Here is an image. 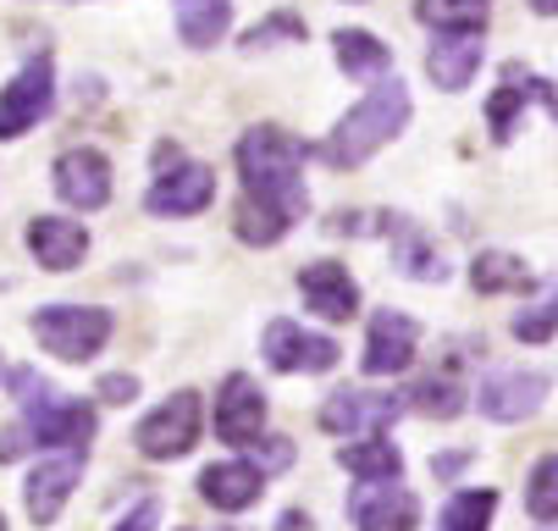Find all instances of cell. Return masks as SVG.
Instances as JSON below:
<instances>
[{
	"mask_svg": "<svg viewBox=\"0 0 558 531\" xmlns=\"http://www.w3.org/2000/svg\"><path fill=\"white\" fill-rule=\"evenodd\" d=\"M238 178H244V200L266 205L271 216H282L288 227L310 210V189H304V144L288 128H250L238 138Z\"/></svg>",
	"mask_w": 558,
	"mask_h": 531,
	"instance_id": "obj_1",
	"label": "cell"
},
{
	"mask_svg": "<svg viewBox=\"0 0 558 531\" xmlns=\"http://www.w3.org/2000/svg\"><path fill=\"white\" fill-rule=\"evenodd\" d=\"M404 128H410V89L398 84V79H376V89L332 128V138H327L322 156H327L332 167H365L376 149H387Z\"/></svg>",
	"mask_w": 558,
	"mask_h": 531,
	"instance_id": "obj_2",
	"label": "cell"
},
{
	"mask_svg": "<svg viewBox=\"0 0 558 531\" xmlns=\"http://www.w3.org/2000/svg\"><path fill=\"white\" fill-rule=\"evenodd\" d=\"M89 437H95V405L50 394V399L23 410V426H12L7 437H0V460H17V454H28V448H77V454H89Z\"/></svg>",
	"mask_w": 558,
	"mask_h": 531,
	"instance_id": "obj_3",
	"label": "cell"
},
{
	"mask_svg": "<svg viewBox=\"0 0 558 531\" xmlns=\"http://www.w3.org/2000/svg\"><path fill=\"white\" fill-rule=\"evenodd\" d=\"M28 333L39 338L45 354H56L66 365H84L111 343V311H100V305H45V311H34Z\"/></svg>",
	"mask_w": 558,
	"mask_h": 531,
	"instance_id": "obj_4",
	"label": "cell"
},
{
	"mask_svg": "<svg viewBox=\"0 0 558 531\" xmlns=\"http://www.w3.org/2000/svg\"><path fill=\"white\" fill-rule=\"evenodd\" d=\"M144 460H183V454L199 443V394H172L161 410H149L133 432Z\"/></svg>",
	"mask_w": 558,
	"mask_h": 531,
	"instance_id": "obj_5",
	"label": "cell"
},
{
	"mask_svg": "<svg viewBox=\"0 0 558 531\" xmlns=\"http://www.w3.org/2000/svg\"><path fill=\"white\" fill-rule=\"evenodd\" d=\"M56 106V67L50 56H34L17 79L0 89V138H23L28 128H39Z\"/></svg>",
	"mask_w": 558,
	"mask_h": 531,
	"instance_id": "obj_6",
	"label": "cell"
},
{
	"mask_svg": "<svg viewBox=\"0 0 558 531\" xmlns=\"http://www.w3.org/2000/svg\"><path fill=\"white\" fill-rule=\"evenodd\" d=\"M260 349H266V365H271V371H282V376H322V371H332V365H338V354H343L332 338L304 333V327H299V322H288V316L266 327Z\"/></svg>",
	"mask_w": 558,
	"mask_h": 531,
	"instance_id": "obj_7",
	"label": "cell"
},
{
	"mask_svg": "<svg viewBox=\"0 0 558 531\" xmlns=\"http://www.w3.org/2000/svg\"><path fill=\"white\" fill-rule=\"evenodd\" d=\"M260 426H266V394H260V383H255V376H244V371H232L227 383L216 388V437L232 443V448H250L260 437Z\"/></svg>",
	"mask_w": 558,
	"mask_h": 531,
	"instance_id": "obj_8",
	"label": "cell"
},
{
	"mask_svg": "<svg viewBox=\"0 0 558 531\" xmlns=\"http://www.w3.org/2000/svg\"><path fill=\"white\" fill-rule=\"evenodd\" d=\"M56 194L77 210H100L111 200V161L100 156V149L89 144H77V149H61L56 156Z\"/></svg>",
	"mask_w": 558,
	"mask_h": 531,
	"instance_id": "obj_9",
	"label": "cell"
},
{
	"mask_svg": "<svg viewBox=\"0 0 558 531\" xmlns=\"http://www.w3.org/2000/svg\"><path fill=\"white\" fill-rule=\"evenodd\" d=\"M210 200H216V172L205 161H172V172H161L144 194L155 216H199Z\"/></svg>",
	"mask_w": 558,
	"mask_h": 531,
	"instance_id": "obj_10",
	"label": "cell"
},
{
	"mask_svg": "<svg viewBox=\"0 0 558 531\" xmlns=\"http://www.w3.org/2000/svg\"><path fill=\"white\" fill-rule=\"evenodd\" d=\"M415 343H421V327L404 311H376L371 316V333H365V360H360L365 376H398V371H410Z\"/></svg>",
	"mask_w": 558,
	"mask_h": 531,
	"instance_id": "obj_11",
	"label": "cell"
},
{
	"mask_svg": "<svg viewBox=\"0 0 558 531\" xmlns=\"http://www.w3.org/2000/svg\"><path fill=\"white\" fill-rule=\"evenodd\" d=\"M542 399H547V376L525 371V365L520 371H493L482 383V394H475V405H482L487 421H525V415L542 410Z\"/></svg>",
	"mask_w": 558,
	"mask_h": 531,
	"instance_id": "obj_12",
	"label": "cell"
},
{
	"mask_svg": "<svg viewBox=\"0 0 558 531\" xmlns=\"http://www.w3.org/2000/svg\"><path fill=\"white\" fill-rule=\"evenodd\" d=\"M349 515L360 531H415L421 520V504L410 487L398 482H360L354 498H349Z\"/></svg>",
	"mask_w": 558,
	"mask_h": 531,
	"instance_id": "obj_13",
	"label": "cell"
},
{
	"mask_svg": "<svg viewBox=\"0 0 558 531\" xmlns=\"http://www.w3.org/2000/svg\"><path fill=\"white\" fill-rule=\"evenodd\" d=\"M398 415H404V399L398 394H332L327 405H322V426L327 432H338V437H354V432H387Z\"/></svg>",
	"mask_w": 558,
	"mask_h": 531,
	"instance_id": "obj_14",
	"label": "cell"
},
{
	"mask_svg": "<svg viewBox=\"0 0 558 531\" xmlns=\"http://www.w3.org/2000/svg\"><path fill=\"white\" fill-rule=\"evenodd\" d=\"M299 293H304V305L322 316V322H349L360 311V282L338 261H310L299 271Z\"/></svg>",
	"mask_w": 558,
	"mask_h": 531,
	"instance_id": "obj_15",
	"label": "cell"
},
{
	"mask_svg": "<svg viewBox=\"0 0 558 531\" xmlns=\"http://www.w3.org/2000/svg\"><path fill=\"white\" fill-rule=\"evenodd\" d=\"M77 476H84V454H77V448H66L61 460L34 466V476H28V487H23L28 520H34V526H56V515L66 509V498H72Z\"/></svg>",
	"mask_w": 558,
	"mask_h": 531,
	"instance_id": "obj_16",
	"label": "cell"
},
{
	"mask_svg": "<svg viewBox=\"0 0 558 531\" xmlns=\"http://www.w3.org/2000/svg\"><path fill=\"white\" fill-rule=\"evenodd\" d=\"M28 250H34V261L45 271H72L89 255V227L66 221V216H34L28 221Z\"/></svg>",
	"mask_w": 558,
	"mask_h": 531,
	"instance_id": "obj_17",
	"label": "cell"
},
{
	"mask_svg": "<svg viewBox=\"0 0 558 531\" xmlns=\"http://www.w3.org/2000/svg\"><path fill=\"white\" fill-rule=\"evenodd\" d=\"M376 221H381V233L392 244V261H398V271H404V277H415V282H442L448 277L442 250L421 239V227L410 216H376Z\"/></svg>",
	"mask_w": 558,
	"mask_h": 531,
	"instance_id": "obj_18",
	"label": "cell"
},
{
	"mask_svg": "<svg viewBox=\"0 0 558 531\" xmlns=\"http://www.w3.org/2000/svg\"><path fill=\"white\" fill-rule=\"evenodd\" d=\"M426 72L448 95L470 89V79L482 72V34H437V45L426 50Z\"/></svg>",
	"mask_w": 558,
	"mask_h": 531,
	"instance_id": "obj_19",
	"label": "cell"
},
{
	"mask_svg": "<svg viewBox=\"0 0 558 531\" xmlns=\"http://www.w3.org/2000/svg\"><path fill=\"white\" fill-rule=\"evenodd\" d=\"M260 493H266V476L250 460H221V466H205V476H199V498L227 509V515L250 509Z\"/></svg>",
	"mask_w": 558,
	"mask_h": 531,
	"instance_id": "obj_20",
	"label": "cell"
},
{
	"mask_svg": "<svg viewBox=\"0 0 558 531\" xmlns=\"http://www.w3.org/2000/svg\"><path fill=\"white\" fill-rule=\"evenodd\" d=\"M172 12H178V34L189 50H210L232 28V0H172Z\"/></svg>",
	"mask_w": 558,
	"mask_h": 531,
	"instance_id": "obj_21",
	"label": "cell"
},
{
	"mask_svg": "<svg viewBox=\"0 0 558 531\" xmlns=\"http://www.w3.org/2000/svg\"><path fill=\"white\" fill-rule=\"evenodd\" d=\"M338 466L360 482H398V471H404V454H398L381 432L360 437V443H343L338 448Z\"/></svg>",
	"mask_w": 558,
	"mask_h": 531,
	"instance_id": "obj_22",
	"label": "cell"
},
{
	"mask_svg": "<svg viewBox=\"0 0 558 531\" xmlns=\"http://www.w3.org/2000/svg\"><path fill=\"white\" fill-rule=\"evenodd\" d=\"M470 288L475 293H525L531 288V266L509 250H487L470 261Z\"/></svg>",
	"mask_w": 558,
	"mask_h": 531,
	"instance_id": "obj_23",
	"label": "cell"
},
{
	"mask_svg": "<svg viewBox=\"0 0 558 531\" xmlns=\"http://www.w3.org/2000/svg\"><path fill=\"white\" fill-rule=\"evenodd\" d=\"M332 45H338V67L349 72V79H381V72L392 67V50L365 28H343V34H332Z\"/></svg>",
	"mask_w": 558,
	"mask_h": 531,
	"instance_id": "obj_24",
	"label": "cell"
},
{
	"mask_svg": "<svg viewBox=\"0 0 558 531\" xmlns=\"http://www.w3.org/2000/svg\"><path fill=\"white\" fill-rule=\"evenodd\" d=\"M415 17L437 34H487V0H421Z\"/></svg>",
	"mask_w": 558,
	"mask_h": 531,
	"instance_id": "obj_25",
	"label": "cell"
},
{
	"mask_svg": "<svg viewBox=\"0 0 558 531\" xmlns=\"http://www.w3.org/2000/svg\"><path fill=\"white\" fill-rule=\"evenodd\" d=\"M410 399V410H421V415H432V421H453L459 410H464V383L453 371H442V376H426V383H415V394H404Z\"/></svg>",
	"mask_w": 558,
	"mask_h": 531,
	"instance_id": "obj_26",
	"label": "cell"
},
{
	"mask_svg": "<svg viewBox=\"0 0 558 531\" xmlns=\"http://www.w3.org/2000/svg\"><path fill=\"white\" fill-rule=\"evenodd\" d=\"M493 509H498V493H493V487H464V493H453V498L442 504L437 531H487Z\"/></svg>",
	"mask_w": 558,
	"mask_h": 531,
	"instance_id": "obj_27",
	"label": "cell"
},
{
	"mask_svg": "<svg viewBox=\"0 0 558 531\" xmlns=\"http://www.w3.org/2000/svg\"><path fill=\"white\" fill-rule=\"evenodd\" d=\"M525 509H531L542 526L558 520V454L536 460V471H531V482H525Z\"/></svg>",
	"mask_w": 558,
	"mask_h": 531,
	"instance_id": "obj_28",
	"label": "cell"
},
{
	"mask_svg": "<svg viewBox=\"0 0 558 531\" xmlns=\"http://www.w3.org/2000/svg\"><path fill=\"white\" fill-rule=\"evenodd\" d=\"M282 233H288L282 216H271L255 200H238V239H244V244H282Z\"/></svg>",
	"mask_w": 558,
	"mask_h": 531,
	"instance_id": "obj_29",
	"label": "cell"
},
{
	"mask_svg": "<svg viewBox=\"0 0 558 531\" xmlns=\"http://www.w3.org/2000/svg\"><path fill=\"white\" fill-rule=\"evenodd\" d=\"M277 39H304V17H293V12H277V17L255 23V28L244 34V50H266V45H277Z\"/></svg>",
	"mask_w": 558,
	"mask_h": 531,
	"instance_id": "obj_30",
	"label": "cell"
},
{
	"mask_svg": "<svg viewBox=\"0 0 558 531\" xmlns=\"http://www.w3.org/2000/svg\"><path fill=\"white\" fill-rule=\"evenodd\" d=\"M520 106H525V89H514V84L493 95V106H487V122H493V138H509V133H514V111H520Z\"/></svg>",
	"mask_w": 558,
	"mask_h": 531,
	"instance_id": "obj_31",
	"label": "cell"
},
{
	"mask_svg": "<svg viewBox=\"0 0 558 531\" xmlns=\"http://www.w3.org/2000/svg\"><path fill=\"white\" fill-rule=\"evenodd\" d=\"M558 333V311H520L514 316V338L520 343H542V338H553Z\"/></svg>",
	"mask_w": 558,
	"mask_h": 531,
	"instance_id": "obj_32",
	"label": "cell"
},
{
	"mask_svg": "<svg viewBox=\"0 0 558 531\" xmlns=\"http://www.w3.org/2000/svg\"><path fill=\"white\" fill-rule=\"evenodd\" d=\"M12 394H17V405L28 410V405H39V399H50L56 388L45 383V376H39V371H28V365H17V371H12Z\"/></svg>",
	"mask_w": 558,
	"mask_h": 531,
	"instance_id": "obj_33",
	"label": "cell"
},
{
	"mask_svg": "<svg viewBox=\"0 0 558 531\" xmlns=\"http://www.w3.org/2000/svg\"><path fill=\"white\" fill-rule=\"evenodd\" d=\"M95 399H100V405H133V399H138V376H128V371H117V376H100Z\"/></svg>",
	"mask_w": 558,
	"mask_h": 531,
	"instance_id": "obj_34",
	"label": "cell"
},
{
	"mask_svg": "<svg viewBox=\"0 0 558 531\" xmlns=\"http://www.w3.org/2000/svg\"><path fill=\"white\" fill-rule=\"evenodd\" d=\"M161 526V498H138L128 520H117V531H155Z\"/></svg>",
	"mask_w": 558,
	"mask_h": 531,
	"instance_id": "obj_35",
	"label": "cell"
},
{
	"mask_svg": "<svg viewBox=\"0 0 558 531\" xmlns=\"http://www.w3.org/2000/svg\"><path fill=\"white\" fill-rule=\"evenodd\" d=\"M464 460H470V454H448V460H432V471L437 476H453V471H464Z\"/></svg>",
	"mask_w": 558,
	"mask_h": 531,
	"instance_id": "obj_36",
	"label": "cell"
},
{
	"mask_svg": "<svg viewBox=\"0 0 558 531\" xmlns=\"http://www.w3.org/2000/svg\"><path fill=\"white\" fill-rule=\"evenodd\" d=\"M531 12L536 17H558V0H531Z\"/></svg>",
	"mask_w": 558,
	"mask_h": 531,
	"instance_id": "obj_37",
	"label": "cell"
},
{
	"mask_svg": "<svg viewBox=\"0 0 558 531\" xmlns=\"http://www.w3.org/2000/svg\"><path fill=\"white\" fill-rule=\"evenodd\" d=\"M0 531H7V520H0Z\"/></svg>",
	"mask_w": 558,
	"mask_h": 531,
	"instance_id": "obj_38",
	"label": "cell"
},
{
	"mask_svg": "<svg viewBox=\"0 0 558 531\" xmlns=\"http://www.w3.org/2000/svg\"><path fill=\"white\" fill-rule=\"evenodd\" d=\"M553 311H558V305H553Z\"/></svg>",
	"mask_w": 558,
	"mask_h": 531,
	"instance_id": "obj_39",
	"label": "cell"
}]
</instances>
